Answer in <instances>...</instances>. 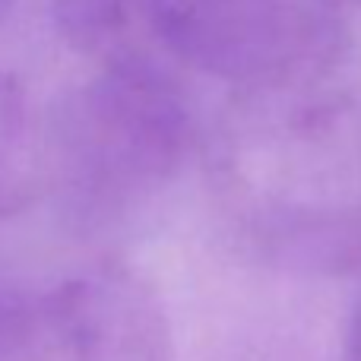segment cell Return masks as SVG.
I'll list each match as a JSON object with an SVG mask.
<instances>
[{"label":"cell","mask_w":361,"mask_h":361,"mask_svg":"<svg viewBox=\"0 0 361 361\" xmlns=\"http://www.w3.org/2000/svg\"><path fill=\"white\" fill-rule=\"evenodd\" d=\"M44 178V140L23 80L0 70V219L23 212Z\"/></svg>","instance_id":"277c9868"},{"label":"cell","mask_w":361,"mask_h":361,"mask_svg":"<svg viewBox=\"0 0 361 361\" xmlns=\"http://www.w3.org/2000/svg\"><path fill=\"white\" fill-rule=\"evenodd\" d=\"M80 361H175L171 324L152 286L105 263L57 288Z\"/></svg>","instance_id":"3957f363"},{"label":"cell","mask_w":361,"mask_h":361,"mask_svg":"<svg viewBox=\"0 0 361 361\" xmlns=\"http://www.w3.org/2000/svg\"><path fill=\"white\" fill-rule=\"evenodd\" d=\"M0 361H80L57 292L0 295Z\"/></svg>","instance_id":"5b68a950"},{"label":"cell","mask_w":361,"mask_h":361,"mask_svg":"<svg viewBox=\"0 0 361 361\" xmlns=\"http://www.w3.org/2000/svg\"><path fill=\"white\" fill-rule=\"evenodd\" d=\"M184 63L244 89L317 80L345 42L343 0H140Z\"/></svg>","instance_id":"7a4b0ae2"},{"label":"cell","mask_w":361,"mask_h":361,"mask_svg":"<svg viewBox=\"0 0 361 361\" xmlns=\"http://www.w3.org/2000/svg\"><path fill=\"white\" fill-rule=\"evenodd\" d=\"M345 358L361 361V301L355 305L349 317V330H345Z\"/></svg>","instance_id":"8992f818"},{"label":"cell","mask_w":361,"mask_h":361,"mask_svg":"<svg viewBox=\"0 0 361 361\" xmlns=\"http://www.w3.org/2000/svg\"><path fill=\"white\" fill-rule=\"evenodd\" d=\"M193 124L159 70L114 61L63 95L51 127L61 212L80 231L130 222L184 169Z\"/></svg>","instance_id":"6da1fadb"}]
</instances>
